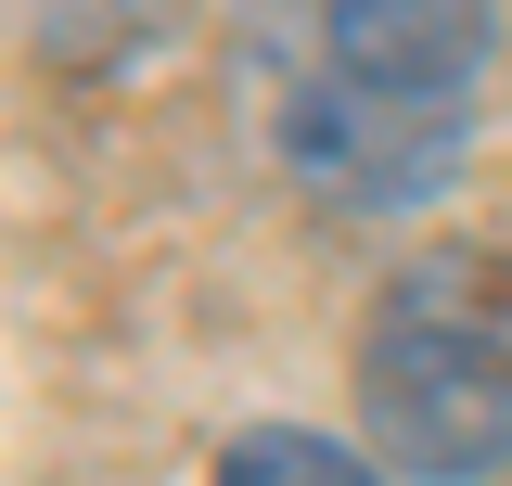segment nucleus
Listing matches in <instances>:
<instances>
[{"instance_id":"1","label":"nucleus","mask_w":512,"mask_h":486,"mask_svg":"<svg viewBox=\"0 0 512 486\" xmlns=\"http://www.w3.org/2000/svg\"><path fill=\"white\" fill-rule=\"evenodd\" d=\"M359 423L397 474L423 486H474L512 461V333L461 320L436 295H397L359 346Z\"/></svg>"},{"instance_id":"2","label":"nucleus","mask_w":512,"mask_h":486,"mask_svg":"<svg viewBox=\"0 0 512 486\" xmlns=\"http://www.w3.org/2000/svg\"><path fill=\"white\" fill-rule=\"evenodd\" d=\"M282 154L308 167L320 192H359V205H410V192H436L461 167V128L448 103H384V90H308L295 116H282Z\"/></svg>"},{"instance_id":"3","label":"nucleus","mask_w":512,"mask_h":486,"mask_svg":"<svg viewBox=\"0 0 512 486\" xmlns=\"http://www.w3.org/2000/svg\"><path fill=\"white\" fill-rule=\"evenodd\" d=\"M320 52H333L346 90L448 103L487 64V0H320Z\"/></svg>"},{"instance_id":"4","label":"nucleus","mask_w":512,"mask_h":486,"mask_svg":"<svg viewBox=\"0 0 512 486\" xmlns=\"http://www.w3.org/2000/svg\"><path fill=\"white\" fill-rule=\"evenodd\" d=\"M218 486H384V474L359 461V448L308 435V423H256V435L218 448Z\"/></svg>"}]
</instances>
